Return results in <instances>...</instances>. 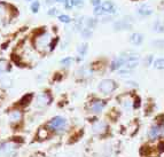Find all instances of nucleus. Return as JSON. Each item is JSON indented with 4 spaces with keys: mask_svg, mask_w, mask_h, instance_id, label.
<instances>
[{
    "mask_svg": "<svg viewBox=\"0 0 164 157\" xmlns=\"http://www.w3.org/2000/svg\"><path fill=\"white\" fill-rule=\"evenodd\" d=\"M50 40H52V37L48 34V33H42L40 36H38L36 39H34V45H36V48L40 52H44L46 50V48L48 46H50Z\"/></svg>",
    "mask_w": 164,
    "mask_h": 157,
    "instance_id": "nucleus-1",
    "label": "nucleus"
},
{
    "mask_svg": "<svg viewBox=\"0 0 164 157\" xmlns=\"http://www.w3.org/2000/svg\"><path fill=\"white\" fill-rule=\"evenodd\" d=\"M116 88V84L111 79H103L99 84V91L103 94H109Z\"/></svg>",
    "mask_w": 164,
    "mask_h": 157,
    "instance_id": "nucleus-2",
    "label": "nucleus"
},
{
    "mask_svg": "<svg viewBox=\"0 0 164 157\" xmlns=\"http://www.w3.org/2000/svg\"><path fill=\"white\" fill-rule=\"evenodd\" d=\"M65 124H67V120L63 117L57 116V117H54L53 119L49 120L48 127L50 129H54V131H60V129H62L65 126Z\"/></svg>",
    "mask_w": 164,
    "mask_h": 157,
    "instance_id": "nucleus-3",
    "label": "nucleus"
},
{
    "mask_svg": "<svg viewBox=\"0 0 164 157\" xmlns=\"http://www.w3.org/2000/svg\"><path fill=\"white\" fill-rule=\"evenodd\" d=\"M50 95L48 93H42V94H39L36 99V107H39V108H42V107H46L47 104H49L50 102Z\"/></svg>",
    "mask_w": 164,
    "mask_h": 157,
    "instance_id": "nucleus-4",
    "label": "nucleus"
},
{
    "mask_svg": "<svg viewBox=\"0 0 164 157\" xmlns=\"http://www.w3.org/2000/svg\"><path fill=\"white\" fill-rule=\"evenodd\" d=\"M107 128H108V126H107L106 121H103V120H97L92 125V131L95 134H103V133H106Z\"/></svg>",
    "mask_w": 164,
    "mask_h": 157,
    "instance_id": "nucleus-5",
    "label": "nucleus"
},
{
    "mask_svg": "<svg viewBox=\"0 0 164 157\" xmlns=\"http://www.w3.org/2000/svg\"><path fill=\"white\" fill-rule=\"evenodd\" d=\"M130 18L131 17H124L123 19L117 21L114 24L115 30H127V29H131V19Z\"/></svg>",
    "mask_w": 164,
    "mask_h": 157,
    "instance_id": "nucleus-6",
    "label": "nucleus"
},
{
    "mask_svg": "<svg viewBox=\"0 0 164 157\" xmlns=\"http://www.w3.org/2000/svg\"><path fill=\"white\" fill-rule=\"evenodd\" d=\"M17 144H15L14 142H2L0 144V152L2 154H11L15 149H16Z\"/></svg>",
    "mask_w": 164,
    "mask_h": 157,
    "instance_id": "nucleus-7",
    "label": "nucleus"
},
{
    "mask_svg": "<svg viewBox=\"0 0 164 157\" xmlns=\"http://www.w3.org/2000/svg\"><path fill=\"white\" fill-rule=\"evenodd\" d=\"M124 63H125V55L122 54L119 57L115 58V60L111 62L110 68H111V70H117V69H119L122 65H124Z\"/></svg>",
    "mask_w": 164,
    "mask_h": 157,
    "instance_id": "nucleus-8",
    "label": "nucleus"
},
{
    "mask_svg": "<svg viewBox=\"0 0 164 157\" xmlns=\"http://www.w3.org/2000/svg\"><path fill=\"white\" fill-rule=\"evenodd\" d=\"M163 132V126L162 125H156V126H153L149 131V136L151 139H157Z\"/></svg>",
    "mask_w": 164,
    "mask_h": 157,
    "instance_id": "nucleus-9",
    "label": "nucleus"
},
{
    "mask_svg": "<svg viewBox=\"0 0 164 157\" xmlns=\"http://www.w3.org/2000/svg\"><path fill=\"white\" fill-rule=\"evenodd\" d=\"M104 108V102L103 101H94L91 105V111L94 113H99L102 111V109Z\"/></svg>",
    "mask_w": 164,
    "mask_h": 157,
    "instance_id": "nucleus-10",
    "label": "nucleus"
},
{
    "mask_svg": "<svg viewBox=\"0 0 164 157\" xmlns=\"http://www.w3.org/2000/svg\"><path fill=\"white\" fill-rule=\"evenodd\" d=\"M101 8L103 11L106 13H115L116 11V6L114 5V2L111 1H104L102 5H101Z\"/></svg>",
    "mask_w": 164,
    "mask_h": 157,
    "instance_id": "nucleus-11",
    "label": "nucleus"
},
{
    "mask_svg": "<svg viewBox=\"0 0 164 157\" xmlns=\"http://www.w3.org/2000/svg\"><path fill=\"white\" fill-rule=\"evenodd\" d=\"M77 76L80 78H88L92 76V70L88 66H81L78 71H77Z\"/></svg>",
    "mask_w": 164,
    "mask_h": 157,
    "instance_id": "nucleus-12",
    "label": "nucleus"
},
{
    "mask_svg": "<svg viewBox=\"0 0 164 157\" xmlns=\"http://www.w3.org/2000/svg\"><path fill=\"white\" fill-rule=\"evenodd\" d=\"M130 41H131V44H133L135 46H139L143 41V36L141 33H133L130 37Z\"/></svg>",
    "mask_w": 164,
    "mask_h": 157,
    "instance_id": "nucleus-13",
    "label": "nucleus"
},
{
    "mask_svg": "<svg viewBox=\"0 0 164 157\" xmlns=\"http://www.w3.org/2000/svg\"><path fill=\"white\" fill-rule=\"evenodd\" d=\"M138 13L140 15H142V16H147V15H150L153 13V9L148 5H141L140 8L138 9Z\"/></svg>",
    "mask_w": 164,
    "mask_h": 157,
    "instance_id": "nucleus-14",
    "label": "nucleus"
},
{
    "mask_svg": "<svg viewBox=\"0 0 164 157\" xmlns=\"http://www.w3.org/2000/svg\"><path fill=\"white\" fill-rule=\"evenodd\" d=\"M22 118V112L18 111V110H14L9 113V120L11 123H16V121H19Z\"/></svg>",
    "mask_w": 164,
    "mask_h": 157,
    "instance_id": "nucleus-15",
    "label": "nucleus"
},
{
    "mask_svg": "<svg viewBox=\"0 0 164 157\" xmlns=\"http://www.w3.org/2000/svg\"><path fill=\"white\" fill-rule=\"evenodd\" d=\"M122 105L126 111H130L133 108V101L131 97H126L124 100H122Z\"/></svg>",
    "mask_w": 164,
    "mask_h": 157,
    "instance_id": "nucleus-16",
    "label": "nucleus"
},
{
    "mask_svg": "<svg viewBox=\"0 0 164 157\" xmlns=\"http://www.w3.org/2000/svg\"><path fill=\"white\" fill-rule=\"evenodd\" d=\"M8 70H9L8 62H7L6 60L1 58V60H0V74H2V73H5V72H7Z\"/></svg>",
    "mask_w": 164,
    "mask_h": 157,
    "instance_id": "nucleus-17",
    "label": "nucleus"
},
{
    "mask_svg": "<svg viewBox=\"0 0 164 157\" xmlns=\"http://www.w3.org/2000/svg\"><path fill=\"white\" fill-rule=\"evenodd\" d=\"M86 52H87V44L79 45V47H78V53H79L80 58H81V57H84V55L86 54Z\"/></svg>",
    "mask_w": 164,
    "mask_h": 157,
    "instance_id": "nucleus-18",
    "label": "nucleus"
},
{
    "mask_svg": "<svg viewBox=\"0 0 164 157\" xmlns=\"http://www.w3.org/2000/svg\"><path fill=\"white\" fill-rule=\"evenodd\" d=\"M163 64H164L163 58H157V60H155V61H154V66H155L156 69L162 70V69H163V66H164Z\"/></svg>",
    "mask_w": 164,
    "mask_h": 157,
    "instance_id": "nucleus-19",
    "label": "nucleus"
},
{
    "mask_svg": "<svg viewBox=\"0 0 164 157\" xmlns=\"http://www.w3.org/2000/svg\"><path fill=\"white\" fill-rule=\"evenodd\" d=\"M31 99H32V94H29V95H25L22 100H21V102H19V104L21 105H26V104H29L30 103V101H31Z\"/></svg>",
    "mask_w": 164,
    "mask_h": 157,
    "instance_id": "nucleus-20",
    "label": "nucleus"
},
{
    "mask_svg": "<svg viewBox=\"0 0 164 157\" xmlns=\"http://www.w3.org/2000/svg\"><path fill=\"white\" fill-rule=\"evenodd\" d=\"M81 37H83V38H85V39H87V38L92 37V31H91L88 28L83 29V30H81Z\"/></svg>",
    "mask_w": 164,
    "mask_h": 157,
    "instance_id": "nucleus-21",
    "label": "nucleus"
},
{
    "mask_svg": "<svg viewBox=\"0 0 164 157\" xmlns=\"http://www.w3.org/2000/svg\"><path fill=\"white\" fill-rule=\"evenodd\" d=\"M72 62H73V58H72V57H64V58L61 61V64H62L63 66H69L70 64H72Z\"/></svg>",
    "mask_w": 164,
    "mask_h": 157,
    "instance_id": "nucleus-22",
    "label": "nucleus"
},
{
    "mask_svg": "<svg viewBox=\"0 0 164 157\" xmlns=\"http://www.w3.org/2000/svg\"><path fill=\"white\" fill-rule=\"evenodd\" d=\"M0 85L2 86V87H9L10 85H11V80L9 79V78H2L1 79V81H0Z\"/></svg>",
    "mask_w": 164,
    "mask_h": 157,
    "instance_id": "nucleus-23",
    "label": "nucleus"
},
{
    "mask_svg": "<svg viewBox=\"0 0 164 157\" xmlns=\"http://www.w3.org/2000/svg\"><path fill=\"white\" fill-rule=\"evenodd\" d=\"M39 7H40V3H39V1H33L32 2V5H31V10H32V13H38V10H39Z\"/></svg>",
    "mask_w": 164,
    "mask_h": 157,
    "instance_id": "nucleus-24",
    "label": "nucleus"
},
{
    "mask_svg": "<svg viewBox=\"0 0 164 157\" xmlns=\"http://www.w3.org/2000/svg\"><path fill=\"white\" fill-rule=\"evenodd\" d=\"M58 19H60V22H62V23H70V22H71V18H70L68 15H60V16H58Z\"/></svg>",
    "mask_w": 164,
    "mask_h": 157,
    "instance_id": "nucleus-25",
    "label": "nucleus"
},
{
    "mask_svg": "<svg viewBox=\"0 0 164 157\" xmlns=\"http://www.w3.org/2000/svg\"><path fill=\"white\" fill-rule=\"evenodd\" d=\"M86 24H87V28H95V25H96V19H95V18H87Z\"/></svg>",
    "mask_w": 164,
    "mask_h": 157,
    "instance_id": "nucleus-26",
    "label": "nucleus"
},
{
    "mask_svg": "<svg viewBox=\"0 0 164 157\" xmlns=\"http://www.w3.org/2000/svg\"><path fill=\"white\" fill-rule=\"evenodd\" d=\"M94 14H95V15H102V14H103V10H102L101 6H96V7H95Z\"/></svg>",
    "mask_w": 164,
    "mask_h": 157,
    "instance_id": "nucleus-27",
    "label": "nucleus"
},
{
    "mask_svg": "<svg viewBox=\"0 0 164 157\" xmlns=\"http://www.w3.org/2000/svg\"><path fill=\"white\" fill-rule=\"evenodd\" d=\"M72 6H81L84 3V0H70Z\"/></svg>",
    "mask_w": 164,
    "mask_h": 157,
    "instance_id": "nucleus-28",
    "label": "nucleus"
},
{
    "mask_svg": "<svg viewBox=\"0 0 164 157\" xmlns=\"http://www.w3.org/2000/svg\"><path fill=\"white\" fill-rule=\"evenodd\" d=\"M151 61H153V56H151V55H148V56L145 58V65H150Z\"/></svg>",
    "mask_w": 164,
    "mask_h": 157,
    "instance_id": "nucleus-29",
    "label": "nucleus"
},
{
    "mask_svg": "<svg viewBox=\"0 0 164 157\" xmlns=\"http://www.w3.org/2000/svg\"><path fill=\"white\" fill-rule=\"evenodd\" d=\"M57 14V9L56 8H50L49 10H48V15H50V16H54V15H56Z\"/></svg>",
    "mask_w": 164,
    "mask_h": 157,
    "instance_id": "nucleus-30",
    "label": "nucleus"
},
{
    "mask_svg": "<svg viewBox=\"0 0 164 157\" xmlns=\"http://www.w3.org/2000/svg\"><path fill=\"white\" fill-rule=\"evenodd\" d=\"M119 76H120V77L130 76V71H127V70H120V71H119Z\"/></svg>",
    "mask_w": 164,
    "mask_h": 157,
    "instance_id": "nucleus-31",
    "label": "nucleus"
},
{
    "mask_svg": "<svg viewBox=\"0 0 164 157\" xmlns=\"http://www.w3.org/2000/svg\"><path fill=\"white\" fill-rule=\"evenodd\" d=\"M91 2H92V5H93V6H95V7H96V6H99V5H100L101 0H91Z\"/></svg>",
    "mask_w": 164,
    "mask_h": 157,
    "instance_id": "nucleus-32",
    "label": "nucleus"
},
{
    "mask_svg": "<svg viewBox=\"0 0 164 157\" xmlns=\"http://www.w3.org/2000/svg\"><path fill=\"white\" fill-rule=\"evenodd\" d=\"M46 2H47V3H48V5H50V3H52V2H53V0H47V1H46Z\"/></svg>",
    "mask_w": 164,
    "mask_h": 157,
    "instance_id": "nucleus-33",
    "label": "nucleus"
},
{
    "mask_svg": "<svg viewBox=\"0 0 164 157\" xmlns=\"http://www.w3.org/2000/svg\"><path fill=\"white\" fill-rule=\"evenodd\" d=\"M56 1H58V2H64V0H56Z\"/></svg>",
    "mask_w": 164,
    "mask_h": 157,
    "instance_id": "nucleus-34",
    "label": "nucleus"
},
{
    "mask_svg": "<svg viewBox=\"0 0 164 157\" xmlns=\"http://www.w3.org/2000/svg\"><path fill=\"white\" fill-rule=\"evenodd\" d=\"M26 1H31V0H26Z\"/></svg>",
    "mask_w": 164,
    "mask_h": 157,
    "instance_id": "nucleus-35",
    "label": "nucleus"
}]
</instances>
